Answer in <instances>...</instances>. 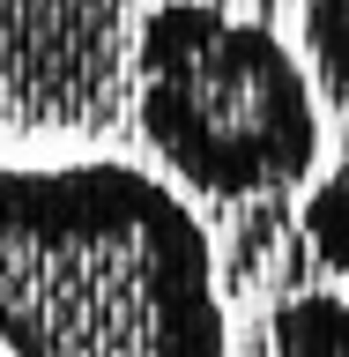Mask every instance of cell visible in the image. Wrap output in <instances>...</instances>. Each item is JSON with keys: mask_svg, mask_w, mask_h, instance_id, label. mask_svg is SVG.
<instances>
[{"mask_svg": "<svg viewBox=\"0 0 349 357\" xmlns=\"http://www.w3.org/2000/svg\"><path fill=\"white\" fill-rule=\"evenodd\" d=\"M134 119L201 201H275L320 178L327 112L312 67L223 0H156L134 30Z\"/></svg>", "mask_w": 349, "mask_h": 357, "instance_id": "cell-1", "label": "cell"}, {"mask_svg": "<svg viewBox=\"0 0 349 357\" xmlns=\"http://www.w3.org/2000/svg\"><path fill=\"white\" fill-rule=\"evenodd\" d=\"M305 67L320 82V105L342 119V164L305 194L297 238L349 290V0H305Z\"/></svg>", "mask_w": 349, "mask_h": 357, "instance_id": "cell-2", "label": "cell"}, {"mask_svg": "<svg viewBox=\"0 0 349 357\" xmlns=\"http://www.w3.org/2000/svg\"><path fill=\"white\" fill-rule=\"evenodd\" d=\"M267 357H349V290H290V298H275Z\"/></svg>", "mask_w": 349, "mask_h": 357, "instance_id": "cell-3", "label": "cell"}]
</instances>
